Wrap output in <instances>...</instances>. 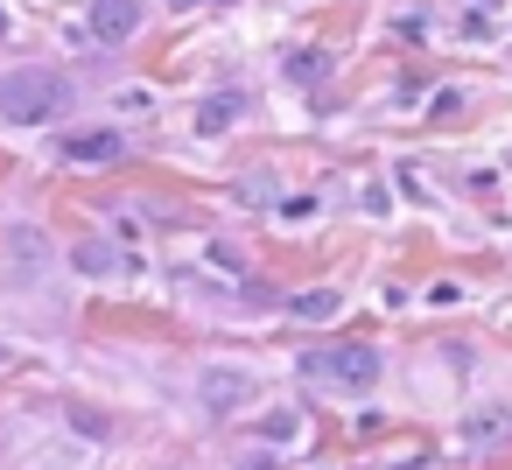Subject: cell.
I'll return each mask as SVG.
<instances>
[{
    "label": "cell",
    "mask_w": 512,
    "mask_h": 470,
    "mask_svg": "<svg viewBox=\"0 0 512 470\" xmlns=\"http://www.w3.org/2000/svg\"><path fill=\"white\" fill-rule=\"evenodd\" d=\"M71 106V85L57 71H8L0 78V120L8 127H50Z\"/></svg>",
    "instance_id": "6da1fadb"
},
{
    "label": "cell",
    "mask_w": 512,
    "mask_h": 470,
    "mask_svg": "<svg viewBox=\"0 0 512 470\" xmlns=\"http://www.w3.org/2000/svg\"><path fill=\"white\" fill-rule=\"evenodd\" d=\"M302 372H316V379H337V386H351V393H365V386H379V351H372V344H337V351H302Z\"/></svg>",
    "instance_id": "7a4b0ae2"
},
{
    "label": "cell",
    "mask_w": 512,
    "mask_h": 470,
    "mask_svg": "<svg viewBox=\"0 0 512 470\" xmlns=\"http://www.w3.org/2000/svg\"><path fill=\"white\" fill-rule=\"evenodd\" d=\"M141 29V0H92V36L99 43H134Z\"/></svg>",
    "instance_id": "3957f363"
},
{
    "label": "cell",
    "mask_w": 512,
    "mask_h": 470,
    "mask_svg": "<svg viewBox=\"0 0 512 470\" xmlns=\"http://www.w3.org/2000/svg\"><path fill=\"white\" fill-rule=\"evenodd\" d=\"M64 155H71V162H120V155H127V134H120V127H92V134H64Z\"/></svg>",
    "instance_id": "277c9868"
},
{
    "label": "cell",
    "mask_w": 512,
    "mask_h": 470,
    "mask_svg": "<svg viewBox=\"0 0 512 470\" xmlns=\"http://www.w3.org/2000/svg\"><path fill=\"white\" fill-rule=\"evenodd\" d=\"M246 393H253L246 372H204V407H211V414H239Z\"/></svg>",
    "instance_id": "5b68a950"
},
{
    "label": "cell",
    "mask_w": 512,
    "mask_h": 470,
    "mask_svg": "<svg viewBox=\"0 0 512 470\" xmlns=\"http://www.w3.org/2000/svg\"><path fill=\"white\" fill-rule=\"evenodd\" d=\"M239 113H246V99L218 92V99H204V106H197V134H225V127H232Z\"/></svg>",
    "instance_id": "8992f818"
},
{
    "label": "cell",
    "mask_w": 512,
    "mask_h": 470,
    "mask_svg": "<svg viewBox=\"0 0 512 470\" xmlns=\"http://www.w3.org/2000/svg\"><path fill=\"white\" fill-rule=\"evenodd\" d=\"M288 309H295L302 323H330V316H337V295H330V288H309V295H295Z\"/></svg>",
    "instance_id": "52a82bcc"
},
{
    "label": "cell",
    "mask_w": 512,
    "mask_h": 470,
    "mask_svg": "<svg viewBox=\"0 0 512 470\" xmlns=\"http://www.w3.org/2000/svg\"><path fill=\"white\" fill-rule=\"evenodd\" d=\"M78 267H85V274H113V267H120V253H113V246H99V239H85V246H78Z\"/></svg>",
    "instance_id": "ba28073f"
},
{
    "label": "cell",
    "mask_w": 512,
    "mask_h": 470,
    "mask_svg": "<svg viewBox=\"0 0 512 470\" xmlns=\"http://www.w3.org/2000/svg\"><path fill=\"white\" fill-rule=\"evenodd\" d=\"M288 78H295V85H316V78H323V50H295V57H288Z\"/></svg>",
    "instance_id": "9c48e42d"
},
{
    "label": "cell",
    "mask_w": 512,
    "mask_h": 470,
    "mask_svg": "<svg viewBox=\"0 0 512 470\" xmlns=\"http://www.w3.org/2000/svg\"><path fill=\"white\" fill-rule=\"evenodd\" d=\"M260 435H274V442L281 435H302V414L295 407H274V414H260Z\"/></svg>",
    "instance_id": "30bf717a"
},
{
    "label": "cell",
    "mask_w": 512,
    "mask_h": 470,
    "mask_svg": "<svg viewBox=\"0 0 512 470\" xmlns=\"http://www.w3.org/2000/svg\"><path fill=\"white\" fill-rule=\"evenodd\" d=\"M505 421L512 414H477V421H463V442H491V435H505Z\"/></svg>",
    "instance_id": "8fae6325"
},
{
    "label": "cell",
    "mask_w": 512,
    "mask_h": 470,
    "mask_svg": "<svg viewBox=\"0 0 512 470\" xmlns=\"http://www.w3.org/2000/svg\"><path fill=\"white\" fill-rule=\"evenodd\" d=\"M71 428H85V435H113V421L92 414V407H71Z\"/></svg>",
    "instance_id": "7c38bea8"
},
{
    "label": "cell",
    "mask_w": 512,
    "mask_h": 470,
    "mask_svg": "<svg viewBox=\"0 0 512 470\" xmlns=\"http://www.w3.org/2000/svg\"><path fill=\"white\" fill-rule=\"evenodd\" d=\"M281 218H316V197H281Z\"/></svg>",
    "instance_id": "4fadbf2b"
},
{
    "label": "cell",
    "mask_w": 512,
    "mask_h": 470,
    "mask_svg": "<svg viewBox=\"0 0 512 470\" xmlns=\"http://www.w3.org/2000/svg\"><path fill=\"white\" fill-rule=\"evenodd\" d=\"M239 470H281V463H274V456H246Z\"/></svg>",
    "instance_id": "5bb4252c"
},
{
    "label": "cell",
    "mask_w": 512,
    "mask_h": 470,
    "mask_svg": "<svg viewBox=\"0 0 512 470\" xmlns=\"http://www.w3.org/2000/svg\"><path fill=\"white\" fill-rule=\"evenodd\" d=\"M0 36H8V8H0Z\"/></svg>",
    "instance_id": "9a60e30c"
}]
</instances>
